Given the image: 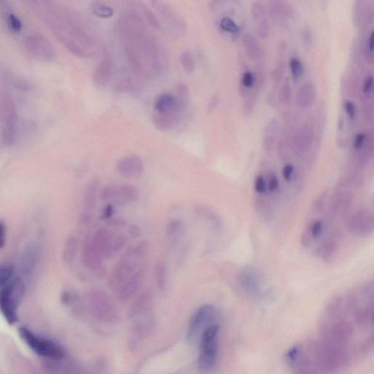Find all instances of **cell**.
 <instances>
[{"instance_id":"cell-1","label":"cell","mask_w":374,"mask_h":374,"mask_svg":"<svg viewBox=\"0 0 374 374\" xmlns=\"http://www.w3.org/2000/svg\"><path fill=\"white\" fill-rule=\"evenodd\" d=\"M374 282L335 297L323 311L319 340L346 368L374 349Z\"/></svg>"},{"instance_id":"cell-2","label":"cell","mask_w":374,"mask_h":374,"mask_svg":"<svg viewBox=\"0 0 374 374\" xmlns=\"http://www.w3.org/2000/svg\"><path fill=\"white\" fill-rule=\"evenodd\" d=\"M119 33L124 54L135 73L155 75L160 72V49L138 15L130 12L121 17Z\"/></svg>"},{"instance_id":"cell-3","label":"cell","mask_w":374,"mask_h":374,"mask_svg":"<svg viewBox=\"0 0 374 374\" xmlns=\"http://www.w3.org/2000/svg\"><path fill=\"white\" fill-rule=\"evenodd\" d=\"M285 361L296 374H333L345 370L337 357L320 340L294 345L287 351Z\"/></svg>"},{"instance_id":"cell-4","label":"cell","mask_w":374,"mask_h":374,"mask_svg":"<svg viewBox=\"0 0 374 374\" xmlns=\"http://www.w3.org/2000/svg\"><path fill=\"white\" fill-rule=\"evenodd\" d=\"M146 251L147 244L144 242L130 248L111 272L108 285L120 300L130 298L140 287L141 262L146 256Z\"/></svg>"},{"instance_id":"cell-5","label":"cell","mask_w":374,"mask_h":374,"mask_svg":"<svg viewBox=\"0 0 374 374\" xmlns=\"http://www.w3.org/2000/svg\"><path fill=\"white\" fill-rule=\"evenodd\" d=\"M220 325L214 323L204 329L201 333L198 368L203 371H211L215 368L219 355Z\"/></svg>"},{"instance_id":"cell-6","label":"cell","mask_w":374,"mask_h":374,"mask_svg":"<svg viewBox=\"0 0 374 374\" xmlns=\"http://www.w3.org/2000/svg\"><path fill=\"white\" fill-rule=\"evenodd\" d=\"M0 289V311L10 324L18 320L17 307L24 293V286L18 280L5 284Z\"/></svg>"},{"instance_id":"cell-7","label":"cell","mask_w":374,"mask_h":374,"mask_svg":"<svg viewBox=\"0 0 374 374\" xmlns=\"http://www.w3.org/2000/svg\"><path fill=\"white\" fill-rule=\"evenodd\" d=\"M18 331L21 339L40 356L56 359L65 357V352L57 343L34 334L25 327H21Z\"/></svg>"},{"instance_id":"cell-8","label":"cell","mask_w":374,"mask_h":374,"mask_svg":"<svg viewBox=\"0 0 374 374\" xmlns=\"http://www.w3.org/2000/svg\"><path fill=\"white\" fill-rule=\"evenodd\" d=\"M94 317L101 323L114 324L119 321L118 312L109 297L102 291L94 290L90 296Z\"/></svg>"},{"instance_id":"cell-9","label":"cell","mask_w":374,"mask_h":374,"mask_svg":"<svg viewBox=\"0 0 374 374\" xmlns=\"http://www.w3.org/2000/svg\"><path fill=\"white\" fill-rule=\"evenodd\" d=\"M218 311L211 305H204L200 307L192 316L189 322L187 338L189 340H195L201 336L205 327L212 323H217Z\"/></svg>"},{"instance_id":"cell-10","label":"cell","mask_w":374,"mask_h":374,"mask_svg":"<svg viewBox=\"0 0 374 374\" xmlns=\"http://www.w3.org/2000/svg\"><path fill=\"white\" fill-rule=\"evenodd\" d=\"M137 188L132 185H111L104 187L101 192L102 201H111L117 205H125L138 198Z\"/></svg>"},{"instance_id":"cell-11","label":"cell","mask_w":374,"mask_h":374,"mask_svg":"<svg viewBox=\"0 0 374 374\" xmlns=\"http://www.w3.org/2000/svg\"><path fill=\"white\" fill-rule=\"evenodd\" d=\"M143 162L140 156L130 154L124 156L117 162V171L119 175L125 178H137L143 172Z\"/></svg>"},{"instance_id":"cell-12","label":"cell","mask_w":374,"mask_h":374,"mask_svg":"<svg viewBox=\"0 0 374 374\" xmlns=\"http://www.w3.org/2000/svg\"><path fill=\"white\" fill-rule=\"evenodd\" d=\"M152 5L157 11L159 17H162L165 23L175 28V31L178 33H184L187 30V24L184 19L178 17L173 10L168 5L162 2V0H152Z\"/></svg>"},{"instance_id":"cell-13","label":"cell","mask_w":374,"mask_h":374,"mask_svg":"<svg viewBox=\"0 0 374 374\" xmlns=\"http://www.w3.org/2000/svg\"><path fill=\"white\" fill-rule=\"evenodd\" d=\"M251 14L258 37L262 39L268 38L271 33V25L268 21L267 8L260 2H255L252 5Z\"/></svg>"},{"instance_id":"cell-14","label":"cell","mask_w":374,"mask_h":374,"mask_svg":"<svg viewBox=\"0 0 374 374\" xmlns=\"http://www.w3.org/2000/svg\"><path fill=\"white\" fill-rule=\"evenodd\" d=\"M239 283L249 295H258L262 292V282L256 271L251 267H245L238 275Z\"/></svg>"},{"instance_id":"cell-15","label":"cell","mask_w":374,"mask_h":374,"mask_svg":"<svg viewBox=\"0 0 374 374\" xmlns=\"http://www.w3.org/2000/svg\"><path fill=\"white\" fill-rule=\"evenodd\" d=\"M114 71V61L108 53L104 55L93 72V80L98 86L105 87L109 83Z\"/></svg>"},{"instance_id":"cell-16","label":"cell","mask_w":374,"mask_h":374,"mask_svg":"<svg viewBox=\"0 0 374 374\" xmlns=\"http://www.w3.org/2000/svg\"><path fill=\"white\" fill-rule=\"evenodd\" d=\"M268 12L275 21L279 22H286L294 17L293 8L285 0H272L270 2Z\"/></svg>"},{"instance_id":"cell-17","label":"cell","mask_w":374,"mask_h":374,"mask_svg":"<svg viewBox=\"0 0 374 374\" xmlns=\"http://www.w3.org/2000/svg\"><path fill=\"white\" fill-rule=\"evenodd\" d=\"M180 117L181 114L178 113L160 112L153 110L152 120L153 125L158 130L165 132L171 130L176 125Z\"/></svg>"},{"instance_id":"cell-18","label":"cell","mask_w":374,"mask_h":374,"mask_svg":"<svg viewBox=\"0 0 374 374\" xmlns=\"http://www.w3.org/2000/svg\"><path fill=\"white\" fill-rule=\"evenodd\" d=\"M242 46L246 56L251 60H258L263 54L262 46L256 37L252 34H246L242 37Z\"/></svg>"},{"instance_id":"cell-19","label":"cell","mask_w":374,"mask_h":374,"mask_svg":"<svg viewBox=\"0 0 374 374\" xmlns=\"http://www.w3.org/2000/svg\"><path fill=\"white\" fill-rule=\"evenodd\" d=\"M370 3L368 0H355L353 7V23L355 27L359 28L364 24L365 14Z\"/></svg>"},{"instance_id":"cell-20","label":"cell","mask_w":374,"mask_h":374,"mask_svg":"<svg viewBox=\"0 0 374 374\" xmlns=\"http://www.w3.org/2000/svg\"><path fill=\"white\" fill-rule=\"evenodd\" d=\"M220 28L224 33L232 36L238 35L240 31V27L236 24V21L228 17H223L220 19Z\"/></svg>"},{"instance_id":"cell-21","label":"cell","mask_w":374,"mask_h":374,"mask_svg":"<svg viewBox=\"0 0 374 374\" xmlns=\"http://www.w3.org/2000/svg\"><path fill=\"white\" fill-rule=\"evenodd\" d=\"M100 181L98 178H94L88 184L85 194V204L88 208H92L96 201V195L99 188Z\"/></svg>"},{"instance_id":"cell-22","label":"cell","mask_w":374,"mask_h":374,"mask_svg":"<svg viewBox=\"0 0 374 374\" xmlns=\"http://www.w3.org/2000/svg\"><path fill=\"white\" fill-rule=\"evenodd\" d=\"M91 11L96 17L101 18H109L114 14L112 8L99 2H94L91 5Z\"/></svg>"},{"instance_id":"cell-23","label":"cell","mask_w":374,"mask_h":374,"mask_svg":"<svg viewBox=\"0 0 374 374\" xmlns=\"http://www.w3.org/2000/svg\"><path fill=\"white\" fill-rule=\"evenodd\" d=\"M180 60L183 68L187 73H192L195 70V59H194L193 55L189 51H184L181 53Z\"/></svg>"},{"instance_id":"cell-24","label":"cell","mask_w":374,"mask_h":374,"mask_svg":"<svg viewBox=\"0 0 374 374\" xmlns=\"http://www.w3.org/2000/svg\"><path fill=\"white\" fill-rule=\"evenodd\" d=\"M289 65L292 78L295 81H298L304 75V68L302 62L298 58L292 57L289 60Z\"/></svg>"},{"instance_id":"cell-25","label":"cell","mask_w":374,"mask_h":374,"mask_svg":"<svg viewBox=\"0 0 374 374\" xmlns=\"http://www.w3.org/2000/svg\"><path fill=\"white\" fill-rule=\"evenodd\" d=\"M156 284L160 289H164L166 286V266L163 262H159L156 267L155 271Z\"/></svg>"},{"instance_id":"cell-26","label":"cell","mask_w":374,"mask_h":374,"mask_svg":"<svg viewBox=\"0 0 374 374\" xmlns=\"http://www.w3.org/2000/svg\"><path fill=\"white\" fill-rule=\"evenodd\" d=\"M240 4V0H211L209 8L211 11H216L221 9V8L230 6V5L239 6Z\"/></svg>"},{"instance_id":"cell-27","label":"cell","mask_w":374,"mask_h":374,"mask_svg":"<svg viewBox=\"0 0 374 374\" xmlns=\"http://www.w3.org/2000/svg\"><path fill=\"white\" fill-rule=\"evenodd\" d=\"M374 32H371L368 34L363 46H362V47H363L364 56H365V59L371 61V62L373 61V55H374Z\"/></svg>"},{"instance_id":"cell-28","label":"cell","mask_w":374,"mask_h":374,"mask_svg":"<svg viewBox=\"0 0 374 374\" xmlns=\"http://www.w3.org/2000/svg\"><path fill=\"white\" fill-rule=\"evenodd\" d=\"M183 228H184V224L182 221L177 220H172L168 224V228H167L168 236L169 237H177L182 233Z\"/></svg>"},{"instance_id":"cell-29","label":"cell","mask_w":374,"mask_h":374,"mask_svg":"<svg viewBox=\"0 0 374 374\" xmlns=\"http://www.w3.org/2000/svg\"><path fill=\"white\" fill-rule=\"evenodd\" d=\"M301 37L304 46L306 49H310L313 47L314 43V33L309 27H305L303 29Z\"/></svg>"},{"instance_id":"cell-30","label":"cell","mask_w":374,"mask_h":374,"mask_svg":"<svg viewBox=\"0 0 374 374\" xmlns=\"http://www.w3.org/2000/svg\"><path fill=\"white\" fill-rule=\"evenodd\" d=\"M143 14H144L145 18L147 20L148 23L152 26L153 28L156 30H159L161 28L160 23L156 18V16L147 7L143 5Z\"/></svg>"},{"instance_id":"cell-31","label":"cell","mask_w":374,"mask_h":374,"mask_svg":"<svg viewBox=\"0 0 374 374\" xmlns=\"http://www.w3.org/2000/svg\"><path fill=\"white\" fill-rule=\"evenodd\" d=\"M267 186L266 182H265V178H264L263 175H259L256 176L255 181V189L257 193L264 194L266 192Z\"/></svg>"},{"instance_id":"cell-32","label":"cell","mask_w":374,"mask_h":374,"mask_svg":"<svg viewBox=\"0 0 374 374\" xmlns=\"http://www.w3.org/2000/svg\"><path fill=\"white\" fill-rule=\"evenodd\" d=\"M255 83V77L253 72L246 71L242 76V84L246 88H250L254 86Z\"/></svg>"},{"instance_id":"cell-33","label":"cell","mask_w":374,"mask_h":374,"mask_svg":"<svg viewBox=\"0 0 374 374\" xmlns=\"http://www.w3.org/2000/svg\"><path fill=\"white\" fill-rule=\"evenodd\" d=\"M13 271L11 268L3 267L0 268V287H2L8 283L12 276Z\"/></svg>"},{"instance_id":"cell-34","label":"cell","mask_w":374,"mask_h":374,"mask_svg":"<svg viewBox=\"0 0 374 374\" xmlns=\"http://www.w3.org/2000/svg\"><path fill=\"white\" fill-rule=\"evenodd\" d=\"M8 24H9L11 30L16 32V33L21 31V28H22L21 21L14 14H10L9 17H8Z\"/></svg>"},{"instance_id":"cell-35","label":"cell","mask_w":374,"mask_h":374,"mask_svg":"<svg viewBox=\"0 0 374 374\" xmlns=\"http://www.w3.org/2000/svg\"><path fill=\"white\" fill-rule=\"evenodd\" d=\"M177 93H178V96L179 98H188L189 94V90L188 86L186 84H180L177 86Z\"/></svg>"},{"instance_id":"cell-36","label":"cell","mask_w":374,"mask_h":374,"mask_svg":"<svg viewBox=\"0 0 374 374\" xmlns=\"http://www.w3.org/2000/svg\"><path fill=\"white\" fill-rule=\"evenodd\" d=\"M345 110H346V114L350 119H355L356 111H355V106L353 102H351V101H346L345 102Z\"/></svg>"},{"instance_id":"cell-37","label":"cell","mask_w":374,"mask_h":374,"mask_svg":"<svg viewBox=\"0 0 374 374\" xmlns=\"http://www.w3.org/2000/svg\"><path fill=\"white\" fill-rule=\"evenodd\" d=\"M294 172L293 165L291 164H287L283 168V177L285 181H290Z\"/></svg>"},{"instance_id":"cell-38","label":"cell","mask_w":374,"mask_h":374,"mask_svg":"<svg viewBox=\"0 0 374 374\" xmlns=\"http://www.w3.org/2000/svg\"><path fill=\"white\" fill-rule=\"evenodd\" d=\"M373 88H374V78L373 76L368 77L364 82V92L366 93V94H370V93L372 92Z\"/></svg>"},{"instance_id":"cell-39","label":"cell","mask_w":374,"mask_h":374,"mask_svg":"<svg viewBox=\"0 0 374 374\" xmlns=\"http://www.w3.org/2000/svg\"><path fill=\"white\" fill-rule=\"evenodd\" d=\"M279 187V182L278 179L275 175H272L270 178L268 182V188L271 192H275L278 189Z\"/></svg>"},{"instance_id":"cell-40","label":"cell","mask_w":374,"mask_h":374,"mask_svg":"<svg viewBox=\"0 0 374 374\" xmlns=\"http://www.w3.org/2000/svg\"><path fill=\"white\" fill-rule=\"evenodd\" d=\"M365 141V136L363 133H359L357 135L354 141V147L355 149H359L362 147Z\"/></svg>"},{"instance_id":"cell-41","label":"cell","mask_w":374,"mask_h":374,"mask_svg":"<svg viewBox=\"0 0 374 374\" xmlns=\"http://www.w3.org/2000/svg\"><path fill=\"white\" fill-rule=\"evenodd\" d=\"M5 238H6V230H5V224L0 221V249L3 247L5 245Z\"/></svg>"},{"instance_id":"cell-42","label":"cell","mask_w":374,"mask_h":374,"mask_svg":"<svg viewBox=\"0 0 374 374\" xmlns=\"http://www.w3.org/2000/svg\"><path fill=\"white\" fill-rule=\"evenodd\" d=\"M284 98L285 101L288 102L290 99L291 86L289 81H286L283 87Z\"/></svg>"},{"instance_id":"cell-43","label":"cell","mask_w":374,"mask_h":374,"mask_svg":"<svg viewBox=\"0 0 374 374\" xmlns=\"http://www.w3.org/2000/svg\"><path fill=\"white\" fill-rule=\"evenodd\" d=\"M113 213H114V208H113L112 205L111 204H108L104 208L103 211H102V217H103L104 219L107 220V219H109L113 215Z\"/></svg>"},{"instance_id":"cell-44","label":"cell","mask_w":374,"mask_h":374,"mask_svg":"<svg viewBox=\"0 0 374 374\" xmlns=\"http://www.w3.org/2000/svg\"><path fill=\"white\" fill-rule=\"evenodd\" d=\"M219 99L217 97H213L210 101L209 103H208V110L209 112H212L216 107H217V104H218Z\"/></svg>"}]
</instances>
